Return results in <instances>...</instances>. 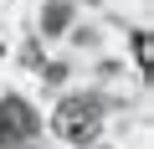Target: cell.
<instances>
[{
	"mask_svg": "<svg viewBox=\"0 0 154 149\" xmlns=\"http://www.w3.org/2000/svg\"><path fill=\"white\" fill-rule=\"evenodd\" d=\"M51 129H57L67 144H82V149H88V144L98 139V129H103V103H98L93 93H72V98H62Z\"/></svg>",
	"mask_w": 154,
	"mask_h": 149,
	"instance_id": "1",
	"label": "cell"
},
{
	"mask_svg": "<svg viewBox=\"0 0 154 149\" xmlns=\"http://www.w3.org/2000/svg\"><path fill=\"white\" fill-rule=\"evenodd\" d=\"M41 134V113L26 103V98H5L0 103V144L5 149H21Z\"/></svg>",
	"mask_w": 154,
	"mask_h": 149,
	"instance_id": "2",
	"label": "cell"
},
{
	"mask_svg": "<svg viewBox=\"0 0 154 149\" xmlns=\"http://www.w3.org/2000/svg\"><path fill=\"white\" fill-rule=\"evenodd\" d=\"M67 16H72V5H67V0H51V5H46V16H41V26H46V36H57V31L67 26Z\"/></svg>",
	"mask_w": 154,
	"mask_h": 149,
	"instance_id": "3",
	"label": "cell"
},
{
	"mask_svg": "<svg viewBox=\"0 0 154 149\" xmlns=\"http://www.w3.org/2000/svg\"><path fill=\"white\" fill-rule=\"evenodd\" d=\"M134 57H139V72H149V57H154V46H149V31H134Z\"/></svg>",
	"mask_w": 154,
	"mask_h": 149,
	"instance_id": "4",
	"label": "cell"
}]
</instances>
